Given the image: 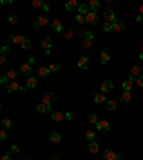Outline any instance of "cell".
<instances>
[{
	"instance_id": "cell-38",
	"label": "cell",
	"mask_w": 143,
	"mask_h": 160,
	"mask_svg": "<svg viewBox=\"0 0 143 160\" xmlns=\"http://www.w3.org/2000/svg\"><path fill=\"white\" fill-rule=\"evenodd\" d=\"M9 153H10V155H14V153H20V146H19V144H13L10 149H9Z\"/></svg>"
},
{
	"instance_id": "cell-45",
	"label": "cell",
	"mask_w": 143,
	"mask_h": 160,
	"mask_svg": "<svg viewBox=\"0 0 143 160\" xmlns=\"http://www.w3.org/2000/svg\"><path fill=\"white\" fill-rule=\"evenodd\" d=\"M9 23H10V24H16L17 23V16L16 14H10V16H9Z\"/></svg>"
},
{
	"instance_id": "cell-29",
	"label": "cell",
	"mask_w": 143,
	"mask_h": 160,
	"mask_svg": "<svg viewBox=\"0 0 143 160\" xmlns=\"http://www.w3.org/2000/svg\"><path fill=\"white\" fill-rule=\"evenodd\" d=\"M117 102L116 100H109L107 103H106V107H107V110H116L117 109Z\"/></svg>"
},
{
	"instance_id": "cell-24",
	"label": "cell",
	"mask_w": 143,
	"mask_h": 160,
	"mask_svg": "<svg viewBox=\"0 0 143 160\" xmlns=\"http://www.w3.org/2000/svg\"><path fill=\"white\" fill-rule=\"evenodd\" d=\"M89 9H92V11L96 13V11L100 9V2L99 0H90V2H89Z\"/></svg>"
},
{
	"instance_id": "cell-5",
	"label": "cell",
	"mask_w": 143,
	"mask_h": 160,
	"mask_svg": "<svg viewBox=\"0 0 143 160\" xmlns=\"http://www.w3.org/2000/svg\"><path fill=\"white\" fill-rule=\"evenodd\" d=\"M84 19H86V23H89V24H96L99 22V16L94 11H89L87 14L84 16Z\"/></svg>"
},
{
	"instance_id": "cell-18",
	"label": "cell",
	"mask_w": 143,
	"mask_h": 160,
	"mask_svg": "<svg viewBox=\"0 0 143 160\" xmlns=\"http://www.w3.org/2000/svg\"><path fill=\"white\" fill-rule=\"evenodd\" d=\"M94 103H97V105L107 103V99H106L105 93H96V94H94Z\"/></svg>"
},
{
	"instance_id": "cell-26",
	"label": "cell",
	"mask_w": 143,
	"mask_h": 160,
	"mask_svg": "<svg viewBox=\"0 0 143 160\" xmlns=\"http://www.w3.org/2000/svg\"><path fill=\"white\" fill-rule=\"evenodd\" d=\"M87 149H89V152H90V153H97V152H99V144L96 143V142H90V143L87 144Z\"/></svg>"
},
{
	"instance_id": "cell-31",
	"label": "cell",
	"mask_w": 143,
	"mask_h": 160,
	"mask_svg": "<svg viewBox=\"0 0 143 160\" xmlns=\"http://www.w3.org/2000/svg\"><path fill=\"white\" fill-rule=\"evenodd\" d=\"M120 99L123 103H127V102H130V99H132V94H130V92H123Z\"/></svg>"
},
{
	"instance_id": "cell-21",
	"label": "cell",
	"mask_w": 143,
	"mask_h": 160,
	"mask_svg": "<svg viewBox=\"0 0 143 160\" xmlns=\"http://www.w3.org/2000/svg\"><path fill=\"white\" fill-rule=\"evenodd\" d=\"M37 86V79L33 77V76H30V77L26 79V87L27 89H34Z\"/></svg>"
},
{
	"instance_id": "cell-34",
	"label": "cell",
	"mask_w": 143,
	"mask_h": 160,
	"mask_svg": "<svg viewBox=\"0 0 143 160\" xmlns=\"http://www.w3.org/2000/svg\"><path fill=\"white\" fill-rule=\"evenodd\" d=\"M94 137H96V133H94L93 130H87V132H86V139H87L89 143H90V142H93Z\"/></svg>"
},
{
	"instance_id": "cell-25",
	"label": "cell",
	"mask_w": 143,
	"mask_h": 160,
	"mask_svg": "<svg viewBox=\"0 0 143 160\" xmlns=\"http://www.w3.org/2000/svg\"><path fill=\"white\" fill-rule=\"evenodd\" d=\"M37 74L40 76V77H43V79H44V77H47V76L50 74L49 67H43V66L39 67V69H37Z\"/></svg>"
},
{
	"instance_id": "cell-37",
	"label": "cell",
	"mask_w": 143,
	"mask_h": 160,
	"mask_svg": "<svg viewBox=\"0 0 143 160\" xmlns=\"http://www.w3.org/2000/svg\"><path fill=\"white\" fill-rule=\"evenodd\" d=\"M87 120L90 124H97V121H99V119H97V115H89Z\"/></svg>"
},
{
	"instance_id": "cell-17",
	"label": "cell",
	"mask_w": 143,
	"mask_h": 160,
	"mask_svg": "<svg viewBox=\"0 0 143 160\" xmlns=\"http://www.w3.org/2000/svg\"><path fill=\"white\" fill-rule=\"evenodd\" d=\"M50 117H52V120L53 121H63L65 119H66V115H63L62 111H53Z\"/></svg>"
},
{
	"instance_id": "cell-2",
	"label": "cell",
	"mask_w": 143,
	"mask_h": 160,
	"mask_svg": "<svg viewBox=\"0 0 143 160\" xmlns=\"http://www.w3.org/2000/svg\"><path fill=\"white\" fill-rule=\"evenodd\" d=\"M24 36L23 34H20V33H14V34H10L9 37H7V43L10 44V43H13V44H22L23 42H24Z\"/></svg>"
},
{
	"instance_id": "cell-22",
	"label": "cell",
	"mask_w": 143,
	"mask_h": 160,
	"mask_svg": "<svg viewBox=\"0 0 143 160\" xmlns=\"http://www.w3.org/2000/svg\"><path fill=\"white\" fill-rule=\"evenodd\" d=\"M125 29H126V26L123 24V22H119V20H117L116 23H113V32H116V33H120Z\"/></svg>"
},
{
	"instance_id": "cell-28",
	"label": "cell",
	"mask_w": 143,
	"mask_h": 160,
	"mask_svg": "<svg viewBox=\"0 0 143 160\" xmlns=\"http://www.w3.org/2000/svg\"><path fill=\"white\" fill-rule=\"evenodd\" d=\"M130 74H132V76H135V77L138 79L139 76H142V67H140V66H133V67H132V72H130Z\"/></svg>"
},
{
	"instance_id": "cell-53",
	"label": "cell",
	"mask_w": 143,
	"mask_h": 160,
	"mask_svg": "<svg viewBox=\"0 0 143 160\" xmlns=\"http://www.w3.org/2000/svg\"><path fill=\"white\" fill-rule=\"evenodd\" d=\"M72 117H73V116H72V113H70V111H69V113H66V119H69V120H70Z\"/></svg>"
},
{
	"instance_id": "cell-1",
	"label": "cell",
	"mask_w": 143,
	"mask_h": 160,
	"mask_svg": "<svg viewBox=\"0 0 143 160\" xmlns=\"http://www.w3.org/2000/svg\"><path fill=\"white\" fill-rule=\"evenodd\" d=\"M49 24V17L46 16V14H40L37 19V22L33 23V29L34 30H39L40 27H44V26H47Z\"/></svg>"
},
{
	"instance_id": "cell-42",
	"label": "cell",
	"mask_w": 143,
	"mask_h": 160,
	"mask_svg": "<svg viewBox=\"0 0 143 160\" xmlns=\"http://www.w3.org/2000/svg\"><path fill=\"white\" fill-rule=\"evenodd\" d=\"M6 139H7V132H6V129H2L0 130V142H5Z\"/></svg>"
},
{
	"instance_id": "cell-13",
	"label": "cell",
	"mask_w": 143,
	"mask_h": 160,
	"mask_svg": "<svg viewBox=\"0 0 143 160\" xmlns=\"http://www.w3.org/2000/svg\"><path fill=\"white\" fill-rule=\"evenodd\" d=\"M32 70H33V66H32V64H29V63H24V64L20 67V74L30 77V74H32Z\"/></svg>"
},
{
	"instance_id": "cell-32",
	"label": "cell",
	"mask_w": 143,
	"mask_h": 160,
	"mask_svg": "<svg viewBox=\"0 0 143 160\" xmlns=\"http://www.w3.org/2000/svg\"><path fill=\"white\" fill-rule=\"evenodd\" d=\"M20 47H22L23 50H30L32 49V42H30L29 39H24V42L20 44Z\"/></svg>"
},
{
	"instance_id": "cell-48",
	"label": "cell",
	"mask_w": 143,
	"mask_h": 160,
	"mask_svg": "<svg viewBox=\"0 0 143 160\" xmlns=\"http://www.w3.org/2000/svg\"><path fill=\"white\" fill-rule=\"evenodd\" d=\"M0 160H11V156H10V153L7 152V153H5V155L2 156V159Z\"/></svg>"
},
{
	"instance_id": "cell-6",
	"label": "cell",
	"mask_w": 143,
	"mask_h": 160,
	"mask_svg": "<svg viewBox=\"0 0 143 160\" xmlns=\"http://www.w3.org/2000/svg\"><path fill=\"white\" fill-rule=\"evenodd\" d=\"M112 59V55H110V50L109 49H105L103 52H102V55H100V64H103V66H106L107 63H109V60Z\"/></svg>"
},
{
	"instance_id": "cell-54",
	"label": "cell",
	"mask_w": 143,
	"mask_h": 160,
	"mask_svg": "<svg viewBox=\"0 0 143 160\" xmlns=\"http://www.w3.org/2000/svg\"><path fill=\"white\" fill-rule=\"evenodd\" d=\"M50 160H59V159H57V157H53V159H50Z\"/></svg>"
},
{
	"instance_id": "cell-52",
	"label": "cell",
	"mask_w": 143,
	"mask_h": 160,
	"mask_svg": "<svg viewBox=\"0 0 143 160\" xmlns=\"http://www.w3.org/2000/svg\"><path fill=\"white\" fill-rule=\"evenodd\" d=\"M139 16H142V17H143V5L140 6V9H139Z\"/></svg>"
},
{
	"instance_id": "cell-33",
	"label": "cell",
	"mask_w": 143,
	"mask_h": 160,
	"mask_svg": "<svg viewBox=\"0 0 143 160\" xmlns=\"http://www.w3.org/2000/svg\"><path fill=\"white\" fill-rule=\"evenodd\" d=\"M49 70H50V73H57L60 70V64L59 63H52L49 66Z\"/></svg>"
},
{
	"instance_id": "cell-35",
	"label": "cell",
	"mask_w": 143,
	"mask_h": 160,
	"mask_svg": "<svg viewBox=\"0 0 143 160\" xmlns=\"http://www.w3.org/2000/svg\"><path fill=\"white\" fill-rule=\"evenodd\" d=\"M11 124H13V121H11L10 119H3V120H2V126H3V129H10Z\"/></svg>"
},
{
	"instance_id": "cell-8",
	"label": "cell",
	"mask_w": 143,
	"mask_h": 160,
	"mask_svg": "<svg viewBox=\"0 0 143 160\" xmlns=\"http://www.w3.org/2000/svg\"><path fill=\"white\" fill-rule=\"evenodd\" d=\"M105 20H106V23H112V24L117 22V19H116L115 11H113V10H110V9H107V10L105 11Z\"/></svg>"
},
{
	"instance_id": "cell-12",
	"label": "cell",
	"mask_w": 143,
	"mask_h": 160,
	"mask_svg": "<svg viewBox=\"0 0 143 160\" xmlns=\"http://www.w3.org/2000/svg\"><path fill=\"white\" fill-rule=\"evenodd\" d=\"M89 64H90V61H89V57L86 56H82V57H79V60H77V66L83 69V70H87L89 69Z\"/></svg>"
},
{
	"instance_id": "cell-19",
	"label": "cell",
	"mask_w": 143,
	"mask_h": 160,
	"mask_svg": "<svg viewBox=\"0 0 143 160\" xmlns=\"http://www.w3.org/2000/svg\"><path fill=\"white\" fill-rule=\"evenodd\" d=\"M79 6L80 5H77V0H69L65 7H66V10L73 11V10H76V9H79Z\"/></svg>"
},
{
	"instance_id": "cell-50",
	"label": "cell",
	"mask_w": 143,
	"mask_h": 160,
	"mask_svg": "<svg viewBox=\"0 0 143 160\" xmlns=\"http://www.w3.org/2000/svg\"><path fill=\"white\" fill-rule=\"evenodd\" d=\"M125 159V156L122 155V153H117V157H116V160H123Z\"/></svg>"
},
{
	"instance_id": "cell-3",
	"label": "cell",
	"mask_w": 143,
	"mask_h": 160,
	"mask_svg": "<svg viewBox=\"0 0 143 160\" xmlns=\"http://www.w3.org/2000/svg\"><path fill=\"white\" fill-rule=\"evenodd\" d=\"M6 90H7V93L20 92V90H22V86L19 84V82H17V80H13V82H9V84L6 86Z\"/></svg>"
},
{
	"instance_id": "cell-44",
	"label": "cell",
	"mask_w": 143,
	"mask_h": 160,
	"mask_svg": "<svg viewBox=\"0 0 143 160\" xmlns=\"http://www.w3.org/2000/svg\"><path fill=\"white\" fill-rule=\"evenodd\" d=\"M6 66H7V64H6V56L0 55V67H2V69H6Z\"/></svg>"
},
{
	"instance_id": "cell-49",
	"label": "cell",
	"mask_w": 143,
	"mask_h": 160,
	"mask_svg": "<svg viewBox=\"0 0 143 160\" xmlns=\"http://www.w3.org/2000/svg\"><path fill=\"white\" fill-rule=\"evenodd\" d=\"M65 37H66V39H72V37H73V32H72V30H69V32L65 34Z\"/></svg>"
},
{
	"instance_id": "cell-41",
	"label": "cell",
	"mask_w": 143,
	"mask_h": 160,
	"mask_svg": "<svg viewBox=\"0 0 143 160\" xmlns=\"http://www.w3.org/2000/svg\"><path fill=\"white\" fill-rule=\"evenodd\" d=\"M2 56H7V55H10V47L9 46H3L2 47V53H0Z\"/></svg>"
},
{
	"instance_id": "cell-30",
	"label": "cell",
	"mask_w": 143,
	"mask_h": 160,
	"mask_svg": "<svg viewBox=\"0 0 143 160\" xmlns=\"http://www.w3.org/2000/svg\"><path fill=\"white\" fill-rule=\"evenodd\" d=\"M32 6L36 7V9H44V7H46V3L42 2V0H33V2H32Z\"/></svg>"
},
{
	"instance_id": "cell-51",
	"label": "cell",
	"mask_w": 143,
	"mask_h": 160,
	"mask_svg": "<svg viewBox=\"0 0 143 160\" xmlns=\"http://www.w3.org/2000/svg\"><path fill=\"white\" fill-rule=\"evenodd\" d=\"M27 63H29V64H32V66H33V64H34V59H33V57H30V59L27 60Z\"/></svg>"
},
{
	"instance_id": "cell-39",
	"label": "cell",
	"mask_w": 143,
	"mask_h": 160,
	"mask_svg": "<svg viewBox=\"0 0 143 160\" xmlns=\"http://www.w3.org/2000/svg\"><path fill=\"white\" fill-rule=\"evenodd\" d=\"M80 36H83V37H84V40H93V37H94L92 32H83Z\"/></svg>"
},
{
	"instance_id": "cell-11",
	"label": "cell",
	"mask_w": 143,
	"mask_h": 160,
	"mask_svg": "<svg viewBox=\"0 0 143 160\" xmlns=\"http://www.w3.org/2000/svg\"><path fill=\"white\" fill-rule=\"evenodd\" d=\"M96 129L99 130V132H109L110 130V124L107 120H99L97 121V124H96Z\"/></svg>"
},
{
	"instance_id": "cell-15",
	"label": "cell",
	"mask_w": 143,
	"mask_h": 160,
	"mask_svg": "<svg viewBox=\"0 0 143 160\" xmlns=\"http://www.w3.org/2000/svg\"><path fill=\"white\" fill-rule=\"evenodd\" d=\"M57 99L56 97V94L55 93H46V94H43V103H46V105H52V103H55V100Z\"/></svg>"
},
{
	"instance_id": "cell-55",
	"label": "cell",
	"mask_w": 143,
	"mask_h": 160,
	"mask_svg": "<svg viewBox=\"0 0 143 160\" xmlns=\"http://www.w3.org/2000/svg\"><path fill=\"white\" fill-rule=\"evenodd\" d=\"M26 160H32V159H26Z\"/></svg>"
},
{
	"instance_id": "cell-27",
	"label": "cell",
	"mask_w": 143,
	"mask_h": 160,
	"mask_svg": "<svg viewBox=\"0 0 143 160\" xmlns=\"http://www.w3.org/2000/svg\"><path fill=\"white\" fill-rule=\"evenodd\" d=\"M77 11H79V14H83V16H86V14L89 13V5H86V3H82V5L79 6Z\"/></svg>"
},
{
	"instance_id": "cell-14",
	"label": "cell",
	"mask_w": 143,
	"mask_h": 160,
	"mask_svg": "<svg viewBox=\"0 0 143 160\" xmlns=\"http://www.w3.org/2000/svg\"><path fill=\"white\" fill-rule=\"evenodd\" d=\"M50 27H52V30H55V32H57V33H62L63 32V23L60 22V20H53L52 22V24H50Z\"/></svg>"
},
{
	"instance_id": "cell-4",
	"label": "cell",
	"mask_w": 143,
	"mask_h": 160,
	"mask_svg": "<svg viewBox=\"0 0 143 160\" xmlns=\"http://www.w3.org/2000/svg\"><path fill=\"white\" fill-rule=\"evenodd\" d=\"M52 46H53V43H52V37H50V36H46V37L42 40V47H43V50H44V53H46V55H50Z\"/></svg>"
},
{
	"instance_id": "cell-7",
	"label": "cell",
	"mask_w": 143,
	"mask_h": 160,
	"mask_svg": "<svg viewBox=\"0 0 143 160\" xmlns=\"http://www.w3.org/2000/svg\"><path fill=\"white\" fill-rule=\"evenodd\" d=\"M113 87H115V84H113L112 80H105L100 86V90H102V93H109V92L113 90Z\"/></svg>"
},
{
	"instance_id": "cell-20",
	"label": "cell",
	"mask_w": 143,
	"mask_h": 160,
	"mask_svg": "<svg viewBox=\"0 0 143 160\" xmlns=\"http://www.w3.org/2000/svg\"><path fill=\"white\" fill-rule=\"evenodd\" d=\"M117 157V153L112 152V150H105L103 152V160H116Z\"/></svg>"
},
{
	"instance_id": "cell-23",
	"label": "cell",
	"mask_w": 143,
	"mask_h": 160,
	"mask_svg": "<svg viewBox=\"0 0 143 160\" xmlns=\"http://www.w3.org/2000/svg\"><path fill=\"white\" fill-rule=\"evenodd\" d=\"M49 140L52 142L53 144H57V143H60V140H62V136L59 134L57 132H53L52 134H50V137H49Z\"/></svg>"
},
{
	"instance_id": "cell-10",
	"label": "cell",
	"mask_w": 143,
	"mask_h": 160,
	"mask_svg": "<svg viewBox=\"0 0 143 160\" xmlns=\"http://www.w3.org/2000/svg\"><path fill=\"white\" fill-rule=\"evenodd\" d=\"M135 82H136V77L130 74V76H129V79H127L126 82H123V84H122V86H123V90H125V92H130V90H132L133 83H135Z\"/></svg>"
},
{
	"instance_id": "cell-40",
	"label": "cell",
	"mask_w": 143,
	"mask_h": 160,
	"mask_svg": "<svg viewBox=\"0 0 143 160\" xmlns=\"http://www.w3.org/2000/svg\"><path fill=\"white\" fill-rule=\"evenodd\" d=\"M102 30H103V32H112V30H113V24H112V23H105Z\"/></svg>"
},
{
	"instance_id": "cell-36",
	"label": "cell",
	"mask_w": 143,
	"mask_h": 160,
	"mask_svg": "<svg viewBox=\"0 0 143 160\" xmlns=\"http://www.w3.org/2000/svg\"><path fill=\"white\" fill-rule=\"evenodd\" d=\"M75 22H76L77 24H83V23L86 22V19H84L83 14H79V13H77L76 16H75Z\"/></svg>"
},
{
	"instance_id": "cell-46",
	"label": "cell",
	"mask_w": 143,
	"mask_h": 160,
	"mask_svg": "<svg viewBox=\"0 0 143 160\" xmlns=\"http://www.w3.org/2000/svg\"><path fill=\"white\" fill-rule=\"evenodd\" d=\"M136 84H138L139 87H143V74H142V76H139V77L136 79Z\"/></svg>"
},
{
	"instance_id": "cell-43",
	"label": "cell",
	"mask_w": 143,
	"mask_h": 160,
	"mask_svg": "<svg viewBox=\"0 0 143 160\" xmlns=\"http://www.w3.org/2000/svg\"><path fill=\"white\" fill-rule=\"evenodd\" d=\"M92 42H93V40H83V47L86 50H89L92 47Z\"/></svg>"
},
{
	"instance_id": "cell-16",
	"label": "cell",
	"mask_w": 143,
	"mask_h": 160,
	"mask_svg": "<svg viewBox=\"0 0 143 160\" xmlns=\"http://www.w3.org/2000/svg\"><path fill=\"white\" fill-rule=\"evenodd\" d=\"M6 76L9 77V80H10V82H13V80H17V77L20 76V72H19V70H16V69H10L9 72L6 73Z\"/></svg>"
},
{
	"instance_id": "cell-9",
	"label": "cell",
	"mask_w": 143,
	"mask_h": 160,
	"mask_svg": "<svg viewBox=\"0 0 143 160\" xmlns=\"http://www.w3.org/2000/svg\"><path fill=\"white\" fill-rule=\"evenodd\" d=\"M36 110H37L39 113H42V115H43V113H53V111H52V105H46L43 102L39 103L37 107H36Z\"/></svg>"
},
{
	"instance_id": "cell-47",
	"label": "cell",
	"mask_w": 143,
	"mask_h": 160,
	"mask_svg": "<svg viewBox=\"0 0 143 160\" xmlns=\"http://www.w3.org/2000/svg\"><path fill=\"white\" fill-rule=\"evenodd\" d=\"M7 82H9V77H7L6 74H5V76H2V79H0V83H2V84H6V86H7V84H9Z\"/></svg>"
}]
</instances>
